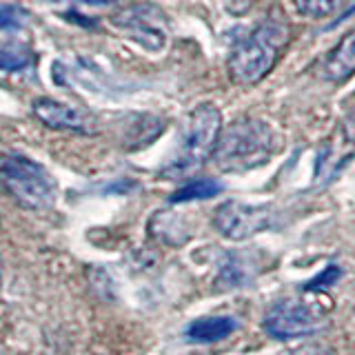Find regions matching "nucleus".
I'll return each mask as SVG.
<instances>
[{"label": "nucleus", "mask_w": 355, "mask_h": 355, "mask_svg": "<svg viewBox=\"0 0 355 355\" xmlns=\"http://www.w3.org/2000/svg\"><path fill=\"white\" fill-rule=\"evenodd\" d=\"M275 149V131L264 120L242 118L220 131L211 160L225 173H244L269 162Z\"/></svg>", "instance_id": "1"}, {"label": "nucleus", "mask_w": 355, "mask_h": 355, "mask_svg": "<svg viewBox=\"0 0 355 355\" xmlns=\"http://www.w3.org/2000/svg\"><path fill=\"white\" fill-rule=\"evenodd\" d=\"M291 38V29L282 20H266L249 33L229 55V76L238 85H255L269 73Z\"/></svg>", "instance_id": "2"}, {"label": "nucleus", "mask_w": 355, "mask_h": 355, "mask_svg": "<svg viewBox=\"0 0 355 355\" xmlns=\"http://www.w3.org/2000/svg\"><path fill=\"white\" fill-rule=\"evenodd\" d=\"M222 131V116L214 105H200L187 118V127L182 133V144L178 151V158L166 171L171 178H182L193 173L198 166H202L218 144Z\"/></svg>", "instance_id": "3"}, {"label": "nucleus", "mask_w": 355, "mask_h": 355, "mask_svg": "<svg viewBox=\"0 0 355 355\" xmlns=\"http://www.w3.org/2000/svg\"><path fill=\"white\" fill-rule=\"evenodd\" d=\"M0 180L25 209H49L55 202V180L42 164L25 155L7 153L0 158Z\"/></svg>", "instance_id": "4"}, {"label": "nucleus", "mask_w": 355, "mask_h": 355, "mask_svg": "<svg viewBox=\"0 0 355 355\" xmlns=\"http://www.w3.org/2000/svg\"><path fill=\"white\" fill-rule=\"evenodd\" d=\"M114 27L147 51H162L169 40V20L160 7L138 3L111 18Z\"/></svg>", "instance_id": "5"}, {"label": "nucleus", "mask_w": 355, "mask_h": 355, "mask_svg": "<svg viewBox=\"0 0 355 355\" xmlns=\"http://www.w3.org/2000/svg\"><path fill=\"white\" fill-rule=\"evenodd\" d=\"M273 214L269 207H251L244 202H225L214 218L216 229L229 240H247L271 227Z\"/></svg>", "instance_id": "6"}, {"label": "nucleus", "mask_w": 355, "mask_h": 355, "mask_svg": "<svg viewBox=\"0 0 355 355\" xmlns=\"http://www.w3.org/2000/svg\"><path fill=\"white\" fill-rule=\"evenodd\" d=\"M322 327L324 320L313 313L309 306L297 302H280L275 304L264 320V331L277 340H291L313 336Z\"/></svg>", "instance_id": "7"}, {"label": "nucleus", "mask_w": 355, "mask_h": 355, "mask_svg": "<svg viewBox=\"0 0 355 355\" xmlns=\"http://www.w3.org/2000/svg\"><path fill=\"white\" fill-rule=\"evenodd\" d=\"M33 116H36L44 127L55 131H76V133H92L94 127L87 116L80 111L71 109L69 105H62L51 98H38L33 103Z\"/></svg>", "instance_id": "8"}, {"label": "nucleus", "mask_w": 355, "mask_h": 355, "mask_svg": "<svg viewBox=\"0 0 355 355\" xmlns=\"http://www.w3.org/2000/svg\"><path fill=\"white\" fill-rule=\"evenodd\" d=\"M355 73V29L344 36L342 42L329 53L324 62V76L331 83H344Z\"/></svg>", "instance_id": "9"}, {"label": "nucleus", "mask_w": 355, "mask_h": 355, "mask_svg": "<svg viewBox=\"0 0 355 355\" xmlns=\"http://www.w3.org/2000/svg\"><path fill=\"white\" fill-rule=\"evenodd\" d=\"M236 320L229 315H218V318H200L187 329V340L193 344H214L225 340L236 331Z\"/></svg>", "instance_id": "10"}, {"label": "nucleus", "mask_w": 355, "mask_h": 355, "mask_svg": "<svg viewBox=\"0 0 355 355\" xmlns=\"http://www.w3.org/2000/svg\"><path fill=\"white\" fill-rule=\"evenodd\" d=\"M36 60L33 51L27 44L5 42L0 44V71H22Z\"/></svg>", "instance_id": "11"}, {"label": "nucleus", "mask_w": 355, "mask_h": 355, "mask_svg": "<svg viewBox=\"0 0 355 355\" xmlns=\"http://www.w3.org/2000/svg\"><path fill=\"white\" fill-rule=\"evenodd\" d=\"M222 191L220 182L211 180V178H202V180H193L184 184L182 189L171 196V202H191V200H207V198H214Z\"/></svg>", "instance_id": "12"}, {"label": "nucleus", "mask_w": 355, "mask_h": 355, "mask_svg": "<svg viewBox=\"0 0 355 355\" xmlns=\"http://www.w3.org/2000/svg\"><path fill=\"white\" fill-rule=\"evenodd\" d=\"M295 9L306 18H327L340 9L342 0H293Z\"/></svg>", "instance_id": "13"}, {"label": "nucleus", "mask_w": 355, "mask_h": 355, "mask_svg": "<svg viewBox=\"0 0 355 355\" xmlns=\"http://www.w3.org/2000/svg\"><path fill=\"white\" fill-rule=\"evenodd\" d=\"M27 22V11L16 5L0 7V29H18Z\"/></svg>", "instance_id": "14"}, {"label": "nucleus", "mask_w": 355, "mask_h": 355, "mask_svg": "<svg viewBox=\"0 0 355 355\" xmlns=\"http://www.w3.org/2000/svg\"><path fill=\"white\" fill-rule=\"evenodd\" d=\"M340 277V269L338 266H329L327 271H322L315 280H311L309 284H306V288L309 291H318V288H324V286H331L333 282H336Z\"/></svg>", "instance_id": "15"}, {"label": "nucleus", "mask_w": 355, "mask_h": 355, "mask_svg": "<svg viewBox=\"0 0 355 355\" xmlns=\"http://www.w3.org/2000/svg\"><path fill=\"white\" fill-rule=\"evenodd\" d=\"M277 355H324V351H322L320 347H315V344H306V347H297V349H291V351H282Z\"/></svg>", "instance_id": "16"}, {"label": "nucleus", "mask_w": 355, "mask_h": 355, "mask_svg": "<svg viewBox=\"0 0 355 355\" xmlns=\"http://www.w3.org/2000/svg\"><path fill=\"white\" fill-rule=\"evenodd\" d=\"M347 136L355 142V114H351L347 120Z\"/></svg>", "instance_id": "17"}, {"label": "nucleus", "mask_w": 355, "mask_h": 355, "mask_svg": "<svg viewBox=\"0 0 355 355\" xmlns=\"http://www.w3.org/2000/svg\"><path fill=\"white\" fill-rule=\"evenodd\" d=\"M83 3H89V5H109V3H116V0H83Z\"/></svg>", "instance_id": "18"}]
</instances>
